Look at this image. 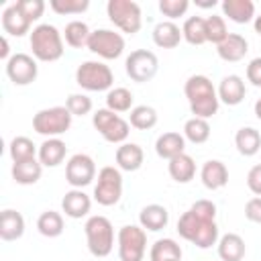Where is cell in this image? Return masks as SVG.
I'll return each mask as SVG.
<instances>
[{"instance_id": "cell-11", "label": "cell", "mask_w": 261, "mask_h": 261, "mask_svg": "<svg viewBox=\"0 0 261 261\" xmlns=\"http://www.w3.org/2000/svg\"><path fill=\"white\" fill-rule=\"evenodd\" d=\"M124 69H126V75L133 80V82H139V84H145L149 80L155 77L157 69H159V59L153 51H147V49H137L133 51L126 61H124Z\"/></svg>"}, {"instance_id": "cell-43", "label": "cell", "mask_w": 261, "mask_h": 261, "mask_svg": "<svg viewBox=\"0 0 261 261\" xmlns=\"http://www.w3.org/2000/svg\"><path fill=\"white\" fill-rule=\"evenodd\" d=\"M14 4L18 6V10H20L31 22L39 20V18L43 16V12H45V2H43V0H18V2H14Z\"/></svg>"}, {"instance_id": "cell-7", "label": "cell", "mask_w": 261, "mask_h": 261, "mask_svg": "<svg viewBox=\"0 0 261 261\" xmlns=\"http://www.w3.org/2000/svg\"><path fill=\"white\" fill-rule=\"evenodd\" d=\"M108 18L114 27H118L122 33L135 35L141 31L143 16H141V6L133 0H108L106 4Z\"/></svg>"}, {"instance_id": "cell-40", "label": "cell", "mask_w": 261, "mask_h": 261, "mask_svg": "<svg viewBox=\"0 0 261 261\" xmlns=\"http://www.w3.org/2000/svg\"><path fill=\"white\" fill-rule=\"evenodd\" d=\"M49 6L57 14H82L88 10L90 2L88 0H51Z\"/></svg>"}, {"instance_id": "cell-21", "label": "cell", "mask_w": 261, "mask_h": 261, "mask_svg": "<svg viewBox=\"0 0 261 261\" xmlns=\"http://www.w3.org/2000/svg\"><path fill=\"white\" fill-rule=\"evenodd\" d=\"M24 234V218L20 212L6 208L0 214V239L2 241H16Z\"/></svg>"}, {"instance_id": "cell-27", "label": "cell", "mask_w": 261, "mask_h": 261, "mask_svg": "<svg viewBox=\"0 0 261 261\" xmlns=\"http://www.w3.org/2000/svg\"><path fill=\"white\" fill-rule=\"evenodd\" d=\"M43 173V163L39 159H27L12 163V179L20 186H33L41 179Z\"/></svg>"}, {"instance_id": "cell-4", "label": "cell", "mask_w": 261, "mask_h": 261, "mask_svg": "<svg viewBox=\"0 0 261 261\" xmlns=\"http://www.w3.org/2000/svg\"><path fill=\"white\" fill-rule=\"evenodd\" d=\"M86 230V241H88V251L94 257H108L114 249V228L112 222L106 216H90L84 224Z\"/></svg>"}, {"instance_id": "cell-29", "label": "cell", "mask_w": 261, "mask_h": 261, "mask_svg": "<svg viewBox=\"0 0 261 261\" xmlns=\"http://www.w3.org/2000/svg\"><path fill=\"white\" fill-rule=\"evenodd\" d=\"M167 171H169L171 179H175L177 184H188L196 175V163H194V159L188 153H181V155L169 159Z\"/></svg>"}, {"instance_id": "cell-45", "label": "cell", "mask_w": 261, "mask_h": 261, "mask_svg": "<svg viewBox=\"0 0 261 261\" xmlns=\"http://www.w3.org/2000/svg\"><path fill=\"white\" fill-rule=\"evenodd\" d=\"M247 188L255 194V196H261V163L253 165L247 173Z\"/></svg>"}, {"instance_id": "cell-42", "label": "cell", "mask_w": 261, "mask_h": 261, "mask_svg": "<svg viewBox=\"0 0 261 261\" xmlns=\"http://www.w3.org/2000/svg\"><path fill=\"white\" fill-rule=\"evenodd\" d=\"M188 8H190L188 0H159V10L163 12V16H167L171 20L184 16Z\"/></svg>"}, {"instance_id": "cell-39", "label": "cell", "mask_w": 261, "mask_h": 261, "mask_svg": "<svg viewBox=\"0 0 261 261\" xmlns=\"http://www.w3.org/2000/svg\"><path fill=\"white\" fill-rule=\"evenodd\" d=\"M206 37H208V43H214V45H220L228 37V29L222 16L212 14L206 18Z\"/></svg>"}, {"instance_id": "cell-25", "label": "cell", "mask_w": 261, "mask_h": 261, "mask_svg": "<svg viewBox=\"0 0 261 261\" xmlns=\"http://www.w3.org/2000/svg\"><path fill=\"white\" fill-rule=\"evenodd\" d=\"M114 157H116L118 169H122V171H137L143 165L145 153H143V149L137 143H122L116 149V155Z\"/></svg>"}, {"instance_id": "cell-12", "label": "cell", "mask_w": 261, "mask_h": 261, "mask_svg": "<svg viewBox=\"0 0 261 261\" xmlns=\"http://www.w3.org/2000/svg\"><path fill=\"white\" fill-rule=\"evenodd\" d=\"M88 49L102 59H116L124 51V37L110 29H98V31H92Z\"/></svg>"}, {"instance_id": "cell-14", "label": "cell", "mask_w": 261, "mask_h": 261, "mask_svg": "<svg viewBox=\"0 0 261 261\" xmlns=\"http://www.w3.org/2000/svg\"><path fill=\"white\" fill-rule=\"evenodd\" d=\"M6 75L14 86H29L37 80L39 75V67L35 57H31L29 53H14L10 55V59L6 61Z\"/></svg>"}, {"instance_id": "cell-26", "label": "cell", "mask_w": 261, "mask_h": 261, "mask_svg": "<svg viewBox=\"0 0 261 261\" xmlns=\"http://www.w3.org/2000/svg\"><path fill=\"white\" fill-rule=\"evenodd\" d=\"M139 222H141L143 228L157 232V230H161V228L167 226V222H169V212H167V208L161 206V204H147V206L139 212Z\"/></svg>"}, {"instance_id": "cell-47", "label": "cell", "mask_w": 261, "mask_h": 261, "mask_svg": "<svg viewBox=\"0 0 261 261\" xmlns=\"http://www.w3.org/2000/svg\"><path fill=\"white\" fill-rule=\"evenodd\" d=\"M0 47H2V49H0V59L8 61V59H10V55H8V53H10V47H8L6 37H2V39H0Z\"/></svg>"}, {"instance_id": "cell-34", "label": "cell", "mask_w": 261, "mask_h": 261, "mask_svg": "<svg viewBox=\"0 0 261 261\" xmlns=\"http://www.w3.org/2000/svg\"><path fill=\"white\" fill-rule=\"evenodd\" d=\"M37 230L43 234V237H49V239H55L63 232V216L55 210H45L39 218H37Z\"/></svg>"}, {"instance_id": "cell-6", "label": "cell", "mask_w": 261, "mask_h": 261, "mask_svg": "<svg viewBox=\"0 0 261 261\" xmlns=\"http://www.w3.org/2000/svg\"><path fill=\"white\" fill-rule=\"evenodd\" d=\"M71 118H73V114L65 106L43 108L33 116V128H35V133L53 139V137L63 135L71 126Z\"/></svg>"}, {"instance_id": "cell-49", "label": "cell", "mask_w": 261, "mask_h": 261, "mask_svg": "<svg viewBox=\"0 0 261 261\" xmlns=\"http://www.w3.org/2000/svg\"><path fill=\"white\" fill-rule=\"evenodd\" d=\"M198 6H202V8H214L216 6V0H210V2H196Z\"/></svg>"}, {"instance_id": "cell-38", "label": "cell", "mask_w": 261, "mask_h": 261, "mask_svg": "<svg viewBox=\"0 0 261 261\" xmlns=\"http://www.w3.org/2000/svg\"><path fill=\"white\" fill-rule=\"evenodd\" d=\"M8 151H10V157H12L14 163L27 161V159H35V155L39 153L37 147H35V143H33L29 137H14V139L10 141Z\"/></svg>"}, {"instance_id": "cell-1", "label": "cell", "mask_w": 261, "mask_h": 261, "mask_svg": "<svg viewBox=\"0 0 261 261\" xmlns=\"http://www.w3.org/2000/svg\"><path fill=\"white\" fill-rule=\"evenodd\" d=\"M177 232L200 249H210L218 243L216 226V204L212 200L194 202L177 220Z\"/></svg>"}, {"instance_id": "cell-24", "label": "cell", "mask_w": 261, "mask_h": 261, "mask_svg": "<svg viewBox=\"0 0 261 261\" xmlns=\"http://www.w3.org/2000/svg\"><path fill=\"white\" fill-rule=\"evenodd\" d=\"M181 39H184L181 29L173 20H163L153 29V43L161 49H173L179 45Z\"/></svg>"}, {"instance_id": "cell-48", "label": "cell", "mask_w": 261, "mask_h": 261, "mask_svg": "<svg viewBox=\"0 0 261 261\" xmlns=\"http://www.w3.org/2000/svg\"><path fill=\"white\" fill-rule=\"evenodd\" d=\"M253 29H255V33H257V35H261V14H259V16H255V20H253Z\"/></svg>"}, {"instance_id": "cell-36", "label": "cell", "mask_w": 261, "mask_h": 261, "mask_svg": "<svg viewBox=\"0 0 261 261\" xmlns=\"http://www.w3.org/2000/svg\"><path fill=\"white\" fill-rule=\"evenodd\" d=\"M128 124L139 128V130H149L157 124V112L153 106H147V104H141V106H135L128 114Z\"/></svg>"}, {"instance_id": "cell-10", "label": "cell", "mask_w": 261, "mask_h": 261, "mask_svg": "<svg viewBox=\"0 0 261 261\" xmlns=\"http://www.w3.org/2000/svg\"><path fill=\"white\" fill-rule=\"evenodd\" d=\"M122 196V173L120 169L106 165L98 171V181L94 186V200L100 206H114Z\"/></svg>"}, {"instance_id": "cell-17", "label": "cell", "mask_w": 261, "mask_h": 261, "mask_svg": "<svg viewBox=\"0 0 261 261\" xmlns=\"http://www.w3.org/2000/svg\"><path fill=\"white\" fill-rule=\"evenodd\" d=\"M245 92L247 90H245L243 77L237 73H230V75H224L218 86V100H222L226 106H237L243 102Z\"/></svg>"}, {"instance_id": "cell-3", "label": "cell", "mask_w": 261, "mask_h": 261, "mask_svg": "<svg viewBox=\"0 0 261 261\" xmlns=\"http://www.w3.org/2000/svg\"><path fill=\"white\" fill-rule=\"evenodd\" d=\"M31 49H33V57L39 61H57L63 55V39L61 33L49 24H37L31 33Z\"/></svg>"}, {"instance_id": "cell-33", "label": "cell", "mask_w": 261, "mask_h": 261, "mask_svg": "<svg viewBox=\"0 0 261 261\" xmlns=\"http://www.w3.org/2000/svg\"><path fill=\"white\" fill-rule=\"evenodd\" d=\"M90 35H92L90 27H88L86 22H82V20H71V22H67V24H65V33H63L65 43H67L69 47H73V49L88 47Z\"/></svg>"}, {"instance_id": "cell-28", "label": "cell", "mask_w": 261, "mask_h": 261, "mask_svg": "<svg viewBox=\"0 0 261 261\" xmlns=\"http://www.w3.org/2000/svg\"><path fill=\"white\" fill-rule=\"evenodd\" d=\"M222 12L237 24H247L255 18V4L251 0H224Z\"/></svg>"}, {"instance_id": "cell-44", "label": "cell", "mask_w": 261, "mask_h": 261, "mask_svg": "<svg viewBox=\"0 0 261 261\" xmlns=\"http://www.w3.org/2000/svg\"><path fill=\"white\" fill-rule=\"evenodd\" d=\"M245 216L247 220L261 224V196H255L245 204Z\"/></svg>"}, {"instance_id": "cell-30", "label": "cell", "mask_w": 261, "mask_h": 261, "mask_svg": "<svg viewBox=\"0 0 261 261\" xmlns=\"http://www.w3.org/2000/svg\"><path fill=\"white\" fill-rule=\"evenodd\" d=\"M234 145H237V151L245 157H253L257 155V151L261 149V135L257 128L253 126H243L237 130L234 135Z\"/></svg>"}, {"instance_id": "cell-5", "label": "cell", "mask_w": 261, "mask_h": 261, "mask_svg": "<svg viewBox=\"0 0 261 261\" xmlns=\"http://www.w3.org/2000/svg\"><path fill=\"white\" fill-rule=\"evenodd\" d=\"M75 82L80 88L88 92H104V90L110 92L114 84V73L102 61H84L75 69Z\"/></svg>"}, {"instance_id": "cell-8", "label": "cell", "mask_w": 261, "mask_h": 261, "mask_svg": "<svg viewBox=\"0 0 261 261\" xmlns=\"http://www.w3.org/2000/svg\"><path fill=\"white\" fill-rule=\"evenodd\" d=\"M120 261H143L147 251V232L143 226L124 224L116 237Z\"/></svg>"}, {"instance_id": "cell-15", "label": "cell", "mask_w": 261, "mask_h": 261, "mask_svg": "<svg viewBox=\"0 0 261 261\" xmlns=\"http://www.w3.org/2000/svg\"><path fill=\"white\" fill-rule=\"evenodd\" d=\"M90 208H92V198L84 190H77V188L65 192L61 200V210L69 218H84L90 212Z\"/></svg>"}, {"instance_id": "cell-22", "label": "cell", "mask_w": 261, "mask_h": 261, "mask_svg": "<svg viewBox=\"0 0 261 261\" xmlns=\"http://www.w3.org/2000/svg\"><path fill=\"white\" fill-rule=\"evenodd\" d=\"M31 24L33 22L18 10L16 4H10V6L4 8V12H2V29H4V33L12 35V37H22L24 33H29Z\"/></svg>"}, {"instance_id": "cell-23", "label": "cell", "mask_w": 261, "mask_h": 261, "mask_svg": "<svg viewBox=\"0 0 261 261\" xmlns=\"http://www.w3.org/2000/svg\"><path fill=\"white\" fill-rule=\"evenodd\" d=\"M245 251V241L237 232H226L218 239V257L222 261H243Z\"/></svg>"}, {"instance_id": "cell-31", "label": "cell", "mask_w": 261, "mask_h": 261, "mask_svg": "<svg viewBox=\"0 0 261 261\" xmlns=\"http://www.w3.org/2000/svg\"><path fill=\"white\" fill-rule=\"evenodd\" d=\"M151 261H181V247L173 239H159L149 251Z\"/></svg>"}, {"instance_id": "cell-16", "label": "cell", "mask_w": 261, "mask_h": 261, "mask_svg": "<svg viewBox=\"0 0 261 261\" xmlns=\"http://www.w3.org/2000/svg\"><path fill=\"white\" fill-rule=\"evenodd\" d=\"M247 51H249V43H247V39H245L243 35H239V33H228V37H226L220 45H216L218 57L224 59V61H228V63L241 61V59L247 55Z\"/></svg>"}, {"instance_id": "cell-37", "label": "cell", "mask_w": 261, "mask_h": 261, "mask_svg": "<svg viewBox=\"0 0 261 261\" xmlns=\"http://www.w3.org/2000/svg\"><path fill=\"white\" fill-rule=\"evenodd\" d=\"M133 92L126 88H114L106 94V108L112 112H128L133 110Z\"/></svg>"}, {"instance_id": "cell-9", "label": "cell", "mask_w": 261, "mask_h": 261, "mask_svg": "<svg viewBox=\"0 0 261 261\" xmlns=\"http://www.w3.org/2000/svg\"><path fill=\"white\" fill-rule=\"evenodd\" d=\"M92 124L102 135V139L108 143H124L130 133V124L108 108L96 110L92 116Z\"/></svg>"}, {"instance_id": "cell-18", "label": "cell", "mask_w": 261, "mask_h": 261, "mask_svg": "<svg viewBox=\"0 0 261 261\" xmlns=\"http://www.w3.org/2000/svg\"><path fill=\"white\" fill-rule=\"evenodd\" d=\"M200 179L208 190H220L228 181V169L218 159H208L200 169Z\"/></svg>"}, {"instance_id": "cell-13", "label": "cell", "mask_w": 261, "mask_h": 261, "mask_svg": "<svg viewBox=\"0 0 261 261\" xmlns=\"http://www.w3.org/2000/svg\"><path fill=\"white\" fill-rule=\"evenodd\" d=\"M96 177V163L90 155L86 153H75L69 157L67 165H65V179L71 188H86L92 184V179Z\"/></svg>"}, {"instance_id": "cell-35", "label": "cell", "mask_w": 261, "mask_h": 261, "mask_svg": "<svg viewBox=\"0 0 261 261\" xmlns=\"http://www.w3.org/2000/svg\"><path fill=\"white\" fill-rule=\"evenodd\" d=\"M184 137L188 141H192L194 145H202L210 139V124L206 118H198V116H192L186 120L184 124Z\"/></svg>"}, {"instance_id": "cell-19", "label": "cell", "mask_w": 261, "mask_h": 261, "mask_svg": "<svg viewBox=\"0 0 261 261\" xmlns=\"http://www.w3.org/2000/svg\"><path fill=\"white\" fill-rule=\"evenodd\" d=\"M184 149H186V137L179 135V133H173V130L159 135L157 141H155V153L161 159H167V161L186 153Z\"/></svg>"}, {"instance_id": "cell-50", "label": "cell", "mask_w": 261, "mask_h": 261, "mask_svg": "<svg viewBox=\"0 0 261 261\" xmlns=\"http://www.w3.org/2000/svg\"><path fill=\"white\" fill-rule=\"evenodd\" d=\"M255 116H257V118L261 120V98H259V100L255 102Z\"/></svg>"}, {"instance_id": "cell-32", "label": "cell", "mask_w": 261, "mask_h": 261, "mask_svg": "<svg viewBox=\"0 0 261 261\" xmlns=\"http://www.w3.org/2000/svg\"><path fill=\"white\" fill-rule=\"evenodd\" d=\"M181 35L190 45H204L208 43L206 37V18L202 16H190L186 18L184 27H181Z\"/></svg>"}, {"instance_id": "cell-20", "label": "cell", "mask_w": 261, "mask_h": 261, "mask_svg": "<svg viewBox=\"0 0 261 261\" xmlns=\"http://www.w3.org/2000/svg\"><path fill=\"white\" fill-rule=\"evenodd\" d=\"M65 153H67V145L59 137H53V139H45L39 145L37 155H39V161L43 163V167H57L65 159Z\"/></svg>"}, {"instance_id": "cell-2", "label": "cell", "mask_w": 261, "mask_h": 261, "mask_svg": "<svg viewBox=\"0 0 261 261\" xmlns=\"http://www.w3.org/2000/svg\"><path fill=\"white\" fill-rule=\"evenodd\" d=\"M184 94L188 98L190 110L194 116L198 118H210L218 112V92L214 90L212 82L206 75H190L186 86H184Z\"/></svg>"}, {"instance_id": "cell-46", "label": "cell", "mask_w": 261, "mask_h": 261, "mask_svg": "<svg viewBox=\"0 0 261 261\" xmlns=\"http://www.w3.org/2000/svg\"><path fill=\"white\" fill-rule=\"evenodd\" d=\"M247 80L253 86H261V57L251 59V63L247 65Z\"/></svg>"}, {"instance_id": "cell-41", "label": "cell", "mask_w": 261, "mask_h": 261, "mask_svg": "<svg viewBox=\"0 0 261 261\" xmlns=\"http://www.w3.org/2000/svg\"><path fill=\"white\" fill-rule=\"evenodd\" d=\"M65 108L73 114V116H84L92 110V98H88L86 94H69Z\"/></svg>"}]
</instances>
